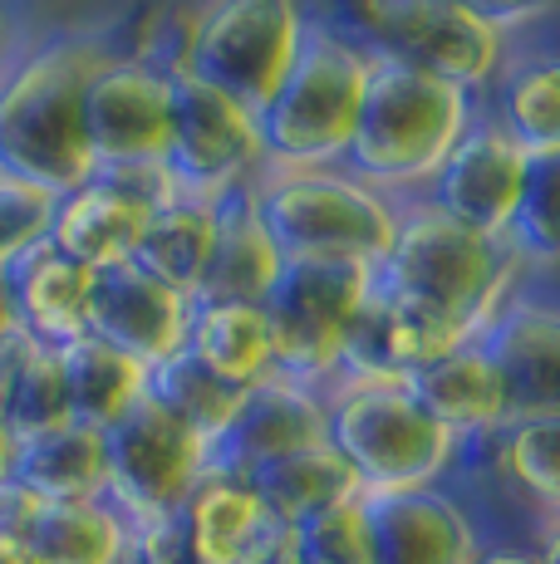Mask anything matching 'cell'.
<instances>
[{"instance_id":"cell-1","label":"cell","mask_w":560,"mask_h":564,"mask_svg":"<svg viewBox=\"0 0 560 564\" xmlns=\"http://www.w3.org/2000/svg\"><path fill=\"white\" fill-rule=\"evenodd\" d=\"M109 54L104 40L60 35L30 50L0 79V172L45 192H69L94 177L79 99Z\"/></svg>"},{"instance_id":"cell-2","label":"cell","mask_w":560,"mask_h":564,"mask_svg":"<svg viewBox=\"0 0 560 564\" xmlns=\"http://www.w3.org/2000/svg\"><path fill=\"white\" fill-rule=\"evenodd\" d=\"M472 118H477V99L467 89L408 64L369 59V79L340 167L364 187L403 202V192L428 187V177L443 167Z\"/></svg>"},{"instance_id":"cell-3","label":"cell","mask_w":560,"mask_h":564,"mask_svg":"<svg viewBox=\"0 0 560 564\" xmlns=\"http://www.w3.org/2000/svg\"><path fill=\"white\" fill-rule=\"evenodd\" d=\"M379 285L448 310L477 339V329L492 319V310L511 290L526 285V265L506 241L467 231V226L448 221L423 197H408L398 202L389 256L379 260Z\"/></svg>"},{"instance_id":"cell-4","label":"cell","mask_w":560,"mask_h":564,"mask_svg":"<svg viewBox=\"0 0 560 564\" xmlns=\"http://www.w3.org/2000/svg\"><path fill=\"white\" fill-rule=\"evenodd\" d=\"M364 79H369V59L330 35L320 20H310L286 79L256 113L266 153L261 172L340 167L364 99Z\"/></svg>"},{"instance_id":"cell-5","label":"cell","mask_w":560,"mask_h":564,"mask_svg":"<svg viewBox=\"0 0 560 564\" xmlns=\"http://www.w3.org/2000/svg\"><path fill=\"white\" fill-rule=\"evenodd\" d=\"M251 202L286 260H364L379 270L389 256L398 202L344 167L256 172Z\"/></svg>"},{"instance_id":"cell-6","label":"cell","mask_w":560,"mask_h":564,"mask_svg":"<svg viewBox=\"0 0 560 564\" xmlns=\"http://www.w3.org/2000/svg\"><path fill=\"white\" fill-rule=\"evenodd\" d=\"M325 408V442L349 462L364 496L448 486L462 442L438 427L403 383H330Z\"/></svg>"},{"instance_id":"cell-7","label":"cell","mask_w":560,"mask_h":564,"mask_svg":"<svg viewBox=\"0 0 560 564\" xmlns=\"http://www.w3.org/2000/svg\"><path fill=\"white\" fill-rule=\"evenodd\" d=\"M305 25L310 10L300 0H212L192 20V50L182 74L226 94L246 113H261L295 59Z\"/></svg>"},{"instance_id":"cell-8","label":"cell","mask_w":560,"mask_h":564,"mask_svg":"<svg viewBox=\"0 0 560 564\" xmlns=\"http://www.w3.org/2000/svg\"><path fill=\"white\" fill-rule=\"evenodd\" d=\"M374 280L379 270L364 260H286L271 295L261 300L266 324H271L276 373L310 388L335 383L344 329L374 290Z\"/></svg>"},{"instance_id":"cell-9","label":"cell","mask_w":560,"mask_h":564,"mask_svg":"<svg viewBox=\"0 0 560 564\" xmlns=\"http://www.w3.org/2000/svg\"><path fill=\"white\" fill-rule=\"evenodd\" d=\"M104 462H109L104 501L128 525H148L182 511V501L212 471V447L158 403L138 398L114 427H104Z\"/></svg>"},{"instance_id":"cell-10","label":"cell","mask_w":560,"mask_h":564,"mask_svg":"<svg viewBox=\"0 0 560 564\" xmlns=\"http://www.w3.org/2000/svg\"><path fill=\"white\" fill-rule=\"evenodd\" d=\"M168 172L182 197L217 202L236 187H251L266 167L256 113L226 94L177 74L172 79V123H168Z\"/></svg>"},{"instance_id":"cell-11","label":"cell","mask_w":560,"mask_h":564,"mask_svg":"<svg viewBox=\"0 0 560 564\" xmlns=\"http://www.w3.org/2000/svg\"><path fill=\"white\" fill-rule=\"evenodd\" d=\"M462 344H472V329L462 319L374 280V290L344 329L335 383H408L418 368L438 364Z\"/></svg>"},{"instance_id":"cell-12","label":"cell","mask_w":560,"mask_h":564,"mask_svg":"<svg viewBox=\"0 0 560 564\" xmlns=\"http://www.w3.org/2000/svg\"><path fill=\"white\" fill-rule=\"evenodd\" d=\"M531 162L536 158H526L477 108V118L462 128V138L443 158V167L428 177L423 202L438 206L448 221L467 226V231L506 241L511 216H516V206H521L526 177H531Z\"/></svg>"},{"instance_id":"cell-13","label":"cell","mask_w":560,"mask_h":564,"mask_svg":"<svg viewBox=\"0 0 560 564\" xmlns=\"http://www.w3.org/2000/svg\"><path fill=\"white\" fill-rule=\"evenodd\" d=\"M79 118L94 167L163 162L172 123V79L158 69H143L128 54H109L84 84Z\"/></svg>"},{"instance_id":"cell-14","label":"cell","mask_w":560,"mask_h":564,"mask_svg":"<svg viewBox=\"0 0 560 564\" xmlns=\"http://www.w3.org/2000/svg\"><path fill=\"white\" fill-rule=\"evenodd\" d=\"M330 432L325 388L295 383L286 373H271L251 383L236 403L231 422L217 442H212V471L226 476H251L290 452L320 447Z\"/></svg>"},{"instance_id":"cell-15","label":"cell","mask_w":560,"mask_h":564,"mask_svg":"<svg viewBox=\"0 0 560 564\" xmlns=\"http://www.w3.org/2000/svg\"><path fill=\"white\" fill-rule=\"evenodd\" d=\"M472 344L502 373L516 417L560 412V310L551 295H536L531 280L492 310Z\"/></svg>"},{"instance_id":"cell-16","label":"cell","mask_w":560,"mask_h":564,"mask_svg":"<svg viewBox=\"0 0 560 564\" xmlns=\"http://www.w3.org/2000/svg\"><path fill=\"white\" fill-rule=\"evenodd\" d=\"M84 319H89L94 339L114 344L118 354L153 368V364H163L168 354L182 349L187 319H192V300L158 285L133 260H118V265L89 270V310H84Z\"/></svg>"},{"instance_id":"cell-17","label":"cell","mask_w":560,"mask_h":564,"mask_svg":"<svg viewBox=\"0 0 560 564\" xmlns=\"http://www.w3.org/2000/svg\"><path fill=\"white\" fill-rule=\"evenodd\" d=\"M364 516L374 564H477L487 545L477 516L448 486L364 496Z\"/></svg>"},{"instance_id":"cell-18","label":"cell","mask_w":560,"mask_h":564,"mask_svg":"<svg viewBox=\"0 0 560 564\" xmlns=\"http://www.w3.org/2000/svg\"><path fill=\"white\" fill-rule=\"evenodd\" d=\"M212 256L202 270V285L192 305H261L271 295L286 256L276 251L271 231L261 226V212L251 202V187H236L212 202Z\"/></svg>"},{"instance_id":"cell-19","label":"cell","mask_w":560,"mask_h":564,"mask_svg":"<svg viewBox=\"0 0 560 564\" xmlns=\"http://www.w3.org/2000/svg\"><path fill=\"white\" fill-rule=\"evenodd\" d=\"M403 388L413 393V403L423 408L438 427H448L457 442L492 437V432H502L506 422L516 417L502 373L492 368V359L477 344H462V349L443 354L438 364L418 368Z\"/></svg>"},{"instance_id":"cell-20","label":"cell","mask_w":560,"mask_h":564,"mask_svg":"<svg viewBox=\"0 0 560 564\" xmlns=\"http://www.w3.org/2000/svg\"><path fill=\"white\" fill-rule=\"evenodd\" d=\"M0 280H6L10 314L35 344L64 349V344L89 334V319H84V310H89V270L64 260L50 241L15 256L0 270Z\"/></svg>"},{"instance_id":"cell-21","label":"cell","mask_w":560,"mask_h":564,"mask_svg":"<svg viewBox=\"0 0 560 564\" xmlns=\"http://www.w3.org/2000/svg\"><path fill=\"white\" fill-rule=\"evenodd\" d=\"M143 221H148L143 202L123 197V192L109 187L104 177H89L55 197V216H50L45 241L55 246L64 260H74V265L104 270V265H118V260L133 256Z\"/></svg>"},{"instance_id":"cell-22","label":"cell","mask_w":560,"mask_h":564,"mask_svg":"<svg viewBox=\"0 0 560 564\" xmlns=\"http://www.w3.org/2000/svg\"><path fill=\"white\" fill-rule=\"evenodd\" d=\"M482 94H492L487 118L526 158H560V69L551 50L502 59Z\"/></svg>"},{"instance_id":"cell-23","label":"cell","mask_w":560,"mask_h":564,"mask_svg":"<svg viewBox=\"0 0 560 564\" xmlns=\"http://www.w3.org/2000/svg\"><path fill=\"white\" fill-rule=\"evenodd\" d=\"M10 476L40 496V501H99L109 486L104 462V432L84 422L20 437L10 452Z\"/></svg>"},{"instance_id":"cell-24","label":"cell","mask_w":560,"mask_h":564,"mask_svg":"<svg viewBox=\"0 0 560 564\" xmlns=\"http://www.w3.org/2000/svg\"><path fill=\"white\" fill-rule=\"evenodd\" d=\"M177 520L192 555L202 564H241L256 540L266 535V525H271V516L261 511L246 476H226V471L202 476L197 491L182 501Z\"/></svg>"},{"instance_id":"cell-25","label":"cell","mask_w":560,"mask_h":564,"mask_svg":"<svg viewBox=\"0 0 560 564\" xmlns=\"http://www.w3.org/2000/svg\"><path fill=\"white\" fill-rule=\"evenodd\" d=\"M246 486L256 491L261 511L276 520V525H300V520L330 511L340 501H359L364 486L359 476L349 471V462L340 457L330 442L320 447H305V452H290L261 471L246 476Z\"/></svg>"},{"instance_id":"cell-26","label":"cell","mask_w":560,"mask_h":564,"mask_svg":"<svg viewBox=\"0 0 560 564\" xmlns=\"http://www.w3.org/2000/svg\"><path fill=\"white\" fill-rule=\"evenodd\" d=\"M182 349L231 388H251L276 373L271 324L261 305H192Z\"/></svg>"},{"instance_id":"cell-27","label":"cell","mask_w":560,"mask_h":564,"mask_svg":"<svg viewBox=\"0 0 560 564\" xmlns=\"http://www.w3.org/2000/svg\"><path fill=\"white\" fill-rule=\"evenodd\" d=\"M212 231H217L212 202L177 197V202L158 206V212H148L128 260H133L143 275H153L158 285L192 300L202 285V270H207V256H212Z\"/></svg>"},{"instance_id":"cell-28","label":"cell","mask_w":560,"mask_h":564,"mask_svg":"<svg viewBox=\"0 0 560 564\" xmlns=\"http://www.w3.org/2000/svg\"><path fill=\"white\" fill-rule=\"evenodd\" d=\"M35 564H123L133 525L109 501H45L25 535Z\"/></svg>"},{"instance_id":"cell-29","label":"cell","mask_w":560,"mask_h":564,"mask_svg":"<svg viewBox=\"0 0 560 564\" xmlns=\"http://www.w3.org/2000/svg\"><path fill=\"white\" fill-rule=\"evenodd\" d=\"M60 368H64V393H69V422H84V427H114L128 408L143 398L148 368L128 354H118L114 344L84 339L64 344L60 349Z\"/></svg>"},{"instance_id":"cell-30","label":"cell","mask_w":560,"mask_h":564,"mask_svg":"<svg viewBox=\"0 0 560 564\" xmlns=\"http://www.w3.org/2000/svg\"><path fill=\"white\" fill-rule=\"evenodd\" d=\"M241 393L246 388H231V383H222V378H212L187 349H177V354H168L163 364H153L148 368V383H143L148 403H158L168 417H177L187 432H197L207 447L226 432Z\"/></svg>"},{"instance_id":"cell-31","label":"cell","mask_w":560,"mask_h":564,"mask_svg":"<svg viewBox=\"0 0 560 564\" xmlns=\"http://www.w3.org/2000/svg\"><path fill=\"white\" fill-rule=\"evenodd\" d=\"M0 412H6V427H10V437L15 442L69 422V393H64L60 349H45V344H40V349L30 354V364L20 368L15 388L6 393Z\"/></svg>"},{"instance_id":"cell-32","label":"cell","mask_w":560,"mask_h":564,"mask_svg":"<svg viewBox=\"0 0 560 564\" xmlns=\"http://www.w3.org/2000/svg\"><path fill=\"white\" fill-rule=\"evenodd\" d=\"M556 187H560V158H536L521 206L511 216V231H506V246L526 265V275H546L556 265Z\"/></svg>"},{"instance_id":"cell-33","label":"cell","mask_w":560,"mask_h":564,"mask_svg":"<svg viewBox=\"0 0 560 564\" xmlns=\"http://www.w3.org/2000/svg\"><path fill=\"white\" fill-rule=\"evenodd\" d=\"M300 564H374V540H369V516L359 501H340L330 511L290 525Z\"/></svg>"},{"instance_id":"cell-34","label":"cell","mask_w":560,"mask_h":564,"mask_svg":"<svg viewBox=\"0 0 560 564\" xmlns=\"http://www.w3.org/2000/svg\"><path fill=\"white\" fill-rule=\"evenodd\" d=\"M55 197L60 192H45L35 182H20L10 172H0V270L50 236Z\"/></svg>"},{"instance_id":"cell-35","label":"cell","mask_w":560,"mask_h":564,"mask_svg":"<svg viewBox=\"0 0 560 564\" xmlns=\"http://www.w3.org/2000/svg\"><path fill=\"white\" fill-rule=\"evenodd\" d=\"M192 10L182 6H158L138 20V35H133V50H123L128 59H138L143 69H158L168 79H177L187 69V50H192Z\"/></svg>"},{"instance_id":"cell-36","label":"cell","mask_w":560,"mask_h":564,"mask_svg":"<svg viewBox=\"0 0 560 564\" xmlns=\"http://www.w3.org/2000/svg\"><path fill=\"white\" fill-rule=\"evenodd\" d=\"M94 177H104L109 187L123 192V197L143 202L148 212H158V206L182 197L172 172H168V162H118V167H94Z\"/></svg>"},{"instance_id":"cell-37","label":"cell","mask_w":560,"mask_h":564,"mask_svg":"<svg viewBox=\"0 0 560 564\" xmlns=\"http://www.w3.org/2000/svg\"><path fill=\"white\" fill-rule=\"evenodd\" d=\"M128 555H133V564H202L197 555H192L177 516L133 525V545H128Z\"/></svg>"},{"instance_id":"cell-38","label":"cell","mask_w":560,"mask_h":564,"mask_svg":"<svg viewBox=\"0 0 560 564\" xmlns=\"http://www.w3.org/2000/svg\"><path fill=\"white\" fill-rule=\"evenodd\" d=\"M448 6L467 10V15H477L482 25L511 35V30H531V25H541V20H551L556 0H448Z\"/></svg>"},{"instance_id":"cell-39","label":"cell","mask_w":560,"mask_h":564,"mask_svg":"<svg viewBox=\"0 0 560 564\" xmlns=\"http://www.w3.org/2000/svg\"><path fill=\"white\" fill-rule=\"evenodd\" d=\"M40 506L45 501H40L30 486H20L15 476H0V545H25Z\"/></svg>"},{"instance_id":"cell-40","label":"cell","mask_w":560,"mask_h":564,"mask_svg":"<svg viewBox=\"0 0 560 564\" xmlns=\"http://www.w3.org/2000/svg\"><path fill=\"white\" fill-rule=\"evenodd\" d=\"M40 344L30 339L20 324H10L6 334H0V403H6V393L15 388V378H20V368L30 364V354H35Z\"/></svg>"},{"instance_id":"cell-41","label":"cell","mask_w":560,"mask_h":564,"mask_svg":"<svg viewBox=\"0 0 560 564\" xmlns=\"http://www.w3.org/2000/svg\"><path fill=\"white\" fill-rule=\"evenodd\" d=\"M241 564H300L295 560V540H290V525H266V535L251 545V555H246Z\"/></svg>"},{"instance_id":"cell-42","label":"cell","mask_w":560,"mask_h":564,"mask_svg":"<svg viewBox=\"0 0 560 564\" xmlns=\"http://www.w3.org/2000/svg\"><path fill=\"white\" fill-rule=\"evenodd\" d=\"M477 564H556V555L541 545H521V540H492L482 545Z\"/></svg>"},{"instance_id":"cell-43","label":"cell","mask_w":560,"mask_h":564,"mask_svg":"<svg viewBox=\"0 0 560 564\" xmlns=\"http://www.w3.org/2000/svg\"><path fill=\"white\" fill-rule=\"evenodd\" d=\"M10 452H15V437H10L6 412H0V476H10Z\"/></svg>"},{"instance_id":"cell-44","label":"cell","mask_w":560,"mask_h":564,"mask_svg":"<svg viewBox=\"0 0 560 564\" xmlns=\"http://www.w3.org/2000/svg\"><path fill=\"white\" fill-rule=\"evenodd\" d=\"M0 564H35L30 545H0Z\"/></svg>"},{"instance_id":"cell-45","label":"cell","mask_w":560,"mask_h":564,"mask_svg":"<svg viewBox=\"0 0 560 564\" xmlns=\"http://www.w3.org/2000/svg\"><path fill=\"white\" fill-rule=\"evenodd\" d=\"M15 324V314H10V295H6V280H0V334Z\"/></svg>"},{"instance_id":"cell-46","label":"cell","mask_w":560,"mask_h":564,"mask_svg":"<svg viewBox=\"0 0 560 564\" xmlns=\"http://www.w3.org/2000/svg\"><path fill=\"white\" fill-rule=\"evenodd\" d=\"M123 564H133V555H128V560H123Z\"/></svg>"}]
</instances>
